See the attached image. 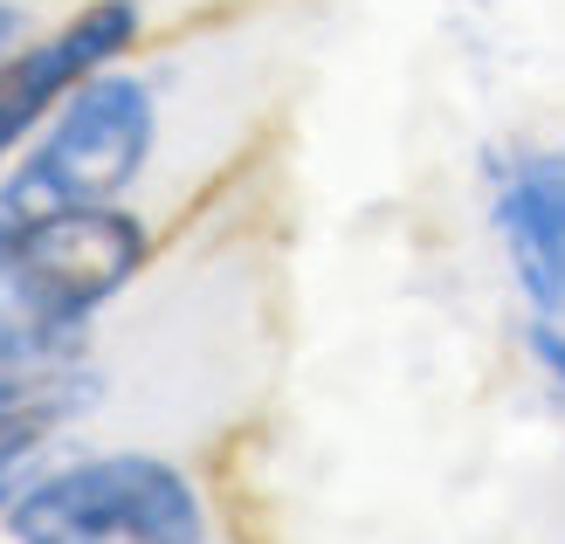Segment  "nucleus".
I'll use <instances>...</instances> for the list:
<instances>
[{"instance_id": "obj_1", "label": "nucleus", "mask_w": 565, "mask_h": 544, "mask_svg": "<svg viewBox=\"0 0 565 544\" xmlns=\"http://www.w3.org/2000/svg\"><path fill=\"white\" fill-rule=\"evenodd\" d=\"M152 263V221L118 207H63L0 221V365L76 359L97 324Z\"/></svg>"}, {"instance_id": "obj_2", "label": "nucleus", "mask_w": 565, "mask_h": 544, "mask_svg": "<svg viewBox=\"0 0 565 544\" xmlns=\"http://www.w3.org/2000/svg\"><path fill=\"white\" fill-rule=\"evenodd\" d=\"M8 544H221L214 503L159 448H97L42 462L0 510Z\"/></svg>"}, {"instance_id": "obj_3", "label": "nucleus", "mask_w": 565, "mask_h": 544, "mask_svg": "<svg viewBox=\"0 0 565 544\" xmlns=\"http://www.w3.org/2000/svg\"><path fill=\"white\" fill-rule=\"evenodd\" d=\"M159 152V90L138 70L110 63L83 76L49 110V125L0 173V221L63 214V207H118L146 180Z\"/></svg>"}, {"instance_id": "obj_4", "label": "nucleus", "mask_w": 565, "mask_h": 544, "mask_svg": "<svg viewBox=\"0 0 565 544\" xmlns=\"http://www.w3.org/2000/svg\"><path fill=\"white\" fill-rule=\"evenodd\" d=\"M138 35H146V8H138V0H83L63 28L28 35L8 63H0V166L49 125V110L63 104L83 76L125 63L138 49Z\"/></svg>"}, {"instance_id": "obj_5", "label": "nucleus", "mask_w": 565, "mask_h": 544, "mask_svg": "<svg viewBox=\"0 0 565 544\" xmlns=\"http://www.w3.org/2000/svg\"><path fill=\"white\" fill-rule=\"evenodd\" d=\"M490 227L503 242V263L518 276V297L531 318L565 324V152L518 146L490 152Z\"/></svg>"}, {"instance_id": "obj_6", "label": "nucleus", "mask_w": 565, "mask_h": 544, "mask_svg": "<svg viewBox=\"0 0 565 544\" xmlns=\"http://www.w3.org/2000/svg\"><path fill=\"white\" fill-rule=\"evenodd\" d=\"M49 448H55V441H8V448H0V510H8L21 482L49 462Z\"/></svg>"}, {"instance_id": "obj_7", "label": "nucleus", "mask_w": 565, "mask_h": 544, "mask_svg": "<svg viewBox=\"0 0 565 544\" xmlns=\"http://www.w3.org/2000/svg\"><path fill=\"white\" fill-rule=\"evenodd\" d=\"M531 359H539V365L552 372V386L565 393V331H558V324H545V318H531Z\"/></svg>"}, {"instance_id": "obj_8", "label": "nucleus", "mask_w": 565, "mask_h": 544, "mask_svg": "<svg viewBox=\"0 0 565 544\" xmlns=\"http://www.w3.org/2000/svg\"><path fill=\"white\" fill-rule=\"evenodd\" d=\"M35 35V28H28V8H14V0H0V63H8V55Z\"/></svg>"}]
</instances>
